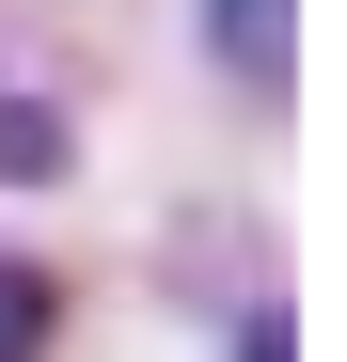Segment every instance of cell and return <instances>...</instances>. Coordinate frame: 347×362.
Segmentation results:
<instances>
[{"instance_id":"6da1fadb","label":"cell","mask_w":347,"mask_h":362,"mask_svg":"<svg viewBox=\"0 0 347 362\" xmlns=\"http://www.w3.org/2000/svg\"><path fill=\"white\" fill-rule=\"evenodd\" d=\"M32 346H47V284H32V268H0V362H32Z\"/></svg>"},{"instance_id":"7a4b0ae2","label":"cell","mask_w":347,"mask_h":362,"mask_svg":"<svg viewBox=\"0 0 347 362\" xmlns=\"http://www.w3.org/2000/svg\"><path fill=\"white\" fill-rule=\"evenodd\" d=\"M268 16H284V0H221V32H237V47H253V32H268Z\"/></svg>"}]
</instances>
